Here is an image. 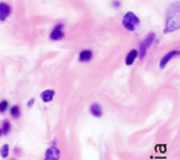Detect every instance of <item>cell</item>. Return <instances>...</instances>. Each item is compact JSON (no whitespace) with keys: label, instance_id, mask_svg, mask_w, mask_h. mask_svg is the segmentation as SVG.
<instances>
[{"label":"cell","instance_id":"obj_18","mask_svg":"<svg viewBox=\"0 0 180 160\" xmlns=\"http://www.w3.org/2000/svg\"><path fill=\"white\" fill-rule=\"evenodd\" d=\"M2 136V132H1V128H0V137Z\"/></svg>","mask_w":180,"mask_h":160},{"label":"cell","instance_id":"obj_10","mask_svg":"<svg viewBox=\"0 0 180 160\" xmlns=\"http://www.w3.org/2000/svg\"><path fill=\"white\" fill-rule=\"evenodd\" d=\"M92 58V52L90 49H84L80 52L79 54V61L83 62V63H87V62H90Z\"/></svg>","mask_w":180,"mask_h":160},{"label":"cell","instance_id":"obj_9","mask_svg":"<svg viewBox=\"0 0 180 160\" xmlns=\"http://www.w3.org/2000/svg\"><path fill=\"white\" fill-rule=\"evenodd\" d=\"M90 113H91L94 117L100 118V117L102 116V108H101V106H100L99 103H92V105L90 106Z\"/></svg>","mask_w":180,"mask_h":160},{"label":"cell","instance_id":"obj_17","mask_svg":"<svg viewBox=\"0 0 180 160\" xmlns=\"http://www.w3.org/2000/svg\"><path fill=\"white\" fill-rule=\"evenodd\" d=\"M114 5H115V6H118V5H120L118 0H115V1H114Z\"/></svg>","mask_w":180,"mask_h":160},{"label":"cell","instance_id":"obj_3","mask_svg":"<svg viewBox=\"0 0 180 160\" xmlns=\"http://www.w3.org/2000/svg\"><path fill=\"white\" fill-rule=\"evenodd\" d=\"M154 38H156V35H154V33H149V35H147V37H146V38L139 43V49H138L137 52H138V56H139L141 59H143V58L146 57L147 49H148L149 46L153 43Z\"/></svg>","mask_w":180,"mask_h":160},{"label":"cell","instance_id":"obj_5","mask_svg":"<svg viewBox=\"0 0 180 160\" xmlns=\"http://www.w3.org/2000/svg\"><path fill=\"white\" fill-rule=\"evenodd\" d=\"M180 54L179 49H173V51H170V52H168L162 59H161V62H159V68L161 69H164L165 68V65L174 58V57H178Z\"/></svg>","mask_w":180,"mask_h":160},{"label":"cell","instance_id":"obj_13","mask_svg":"<svg viewBox=\"0 0 180 160\" xmlns=\"http://www.w3.org/2000/svg\"><path fill=\"white\" fill-rule=\"evenodd\" d=\"M1 132H2V136H7L9 133H10V131H11V124H10V122L9 121H2V124H1Z\"/></svg>","mask_w":180,"mask_h":160},{"label":"cell","instance_id":"obj_15","mask_svg":"<svg viewBox=\"0 0 180 160\" xmlns=\"http://www.w3.org/2000/svg\"><path fill=\"white\" fill-rule=\"evenodd\" d=\"M7 108H9V102L6 100H1L0 101V113L5 112Z\"/></svg>","mask_w":180,"mask_h":160},{"label":"cell","instance_id":"obj_12","mask_svg":"<svg viewBox=\"0 0 180 160\" xmlns=\"http://www.w3.org/2000/svg\"><path fill=\"white\" fill-rule=\"evenodd\" d=\"M10 115H11V117H12V118H15V120L20 118V116H21V110H20V106H17V105L12 106V107L10 108Z\"/></svg>","mask_w":180,"mask_h":160},{"label":"cell","instance_id":"obj_7","mask_svg":"<svg viewBox=\"0 0 180 160\" xmlns=\"http://www.w3.org/2000/svg\"><path fill=\"white\" fill-rule=\"evenodd\" d=\"M11 9L6 2H0V21H5L10 15Z\"/></svg>","mask_w":180,"mask_h":160},{"label":"cell","instance_id":"obj_14","mask_svg":"<svg viewBox=\"0 0 180 160\" xmlns=\"http://www.w3.org/2000/svg\"><path fill=\"white\" fill-rule=\"evenodd\" d=\"M9 154H10V147H9V144H4L0 149V155H1V158L6 159L9 157Z\"/></svg>","mask_w":180,"mask_h":160},{"label":"cell","instance_id":"obj_16","mask_svg":"<svg viewBox=\"0 0 180 160\" xmlns=\"http://www.w3.org/2000/svg\"><path fill=\"white\" fill-rule=\"evenodd\" d=\"M35 101H36L35 99H31V100H30V101L27 102V107H32V106L35 105Z\"/></svg>","mask_w":180,"mask_h":160},{"label":"cell","instance_id":"obj_19","mask_svg":"<svg viewBox=\"0 0 180 160\" xmlns=\"http://www.w3.org/2000/svg\"><path fill=\"white\" fill-rule=\"evenodd\" d=\"M10 160H17V159H10Z\"/></svg>","mask_w":180,"mask_h":160},{"label":"cell","instance_id":"obj_4","mask_svg":"<svg viewBox=\"0 0 180 160\" xmlns=\"http://www.w3.org/2000/svg\"><path fill=\"white\" fill-rule=\"evenodd\" d=\"M59 158H61V150L57 147V143L53 142V144L47 148L43 160H59Z\"/></svg>","mask_w":180,"mask_h":160},{"label":"cell","instance_id":"obj_8","mask_svg":"<svg viewBox=\"0 0 180 160\" xmlns=\"http://www.w3.org/2000/svg\"><path fill=\"white\" fill-rule=\"evenodd\" d=\"M54 94H56V91L54 90H52V89H48V90H45L42 94H41V99H42V101L43 102H51L52 100H53V97H54Z\"/></svg>","mask_w":180,"mask_h":160},{"label":"cell","instance_id":"obj_2","mask_svg":"<svg viewBox=\"0 0 180 160\" xmlns=\"http://www.w3.org/2000/svg\"><path fill=\"white\" fill-rule=\"evenodd\" d=\"M138 23H139V19L132 11H128L122 19V25L127 31H135Z\"/></svg>","mask_w":180,"mask_h":160},{"label":"cell","instance_id":"obj_1","mask_svg":"<svg viewBox=\"0 0 180 160\" xmlns=\"http://www.w3.org/2000/svg\"><path fill=\"white\" fill-rule=\"evenodd\" d=\"M179 2H174L167 14V22H165V28H164V33H169L173 31H177L180 27L179 22Z\"/></svg>","mask_w":180,"mask_h":160},{"label":"cell","instance_id":"obj_11","mask_svg":"<svg viewBox=\"0 0 180 160\" xmlns=\"http://www.w3.org/2000/svg\"><path fill=\"white\" fill-rule=\"evenodd\" d=\"M137 57H138V52H137V49H131V51L128 52L127 57H126V64H127V65L133 64Z\"/></svg>","mask_w":180,"mask_h":160},{"label":"cell","instance_id":"obj_6","mask_svg":"<svg viewBox=\"0 0 180 160\" xmlns=\"http://www.w3.org/2000/svg\"><path fill=\"white\" fill-rule=\"evenodd\" d=\"M63 37H64V32H63V23H58V25L53 28V31L51 32L49 38H51L52 41H58V40H62Z\"/></svg>","mask_w":180,"mask_h":160}]
</instances>
